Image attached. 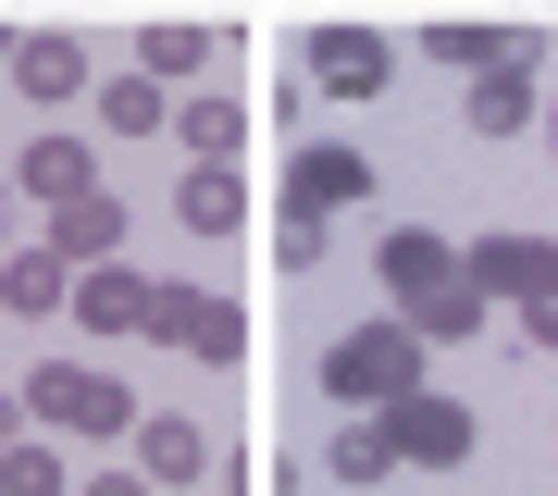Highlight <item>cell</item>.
<instances>
[{
	"label": "cell",
	"instance_id": "obj_11",
	"mask_svg": "<svg viewBox=\"0 0 558 496\" xmlns=\"http://www.w3.org/2000/svg\"><path fill=\"white\" fill-rule=\"evenodd\" d=\"M174 211H186V223H199V237H223V223H236V211H248V198H236V174H199V186H186V198H174Z\"/></svg>",
	"mask_w": 558,
	"mask_h": 496
},
{
	"label": "cell",
	"instance_id": "obj_13",
	"mask_svg": "<svg viewBox=\"0 0 558 496\" xmlns=\"http://www.w3.org/2000/svg\"><path fill=\"white\" fill-rule=\"evenodd\" d=\"M385 447H398L385 422H348V435H336V472H348V484H373V472H385Z\"/></svg>",
	"mask_w": 558,
	"mask_h": 496
},
{
	"label": "cell",
	"instance_id": "obj_16",
	"mask_svg": "<svg viewBox=\"0 0 558 496\" xmlns=\"http://www.w3.org/2000/svg\"><path fill=\"white\" fill-rule=\"evenodd\" d=\"M534 336H558V261L534 274Z\"/></svg>",
	"mask_w": 558,
	"mask_h": 496
},
{
	"label": "cell",
	"instance_id": "obj_8",
	"mask_svg": "<svg viewBox=\"0 0 558 496\" xmlns=\"http://www.w3.org/2000/svg\"><path fill=\"white\" fill-rule=\"evenodd\" d=\"M149 472H161V484H199V472H211V435H186V422H149Z\"/></svg>",
	"mask_w": 558,
	"mask_h": 496
},
{
	"label": "cell",
	"instance_id": "obj_17",
	"mask_svg": "<svg viewBox=\"0 0 558 496\" xmlns=\"http://www.w3.org/2000/svg\"><path fill=\"white\" fill-rule=\"evenodd\" d=\"M546 149H558V99H546Z\"/></svg>",
	"mask_w": 558,
	"mask_h": 496
},
{
	"label": "cell",
	"instance_id": "obj_14",
	"mask_svg": "<svg viewBox=\"0 0 558 496\" xmlns=\"http://www.w3.org/2000/svg\"><path fill=\"white\" fill-rule=\"evenodd\" d=\"M100 112L124 124V137H149V124H161V87H149V75H124V87H100Z\"/></svg>",
	"mask_w": 558,
	"mask_h": 496
},
{
	"label": "cell",
	"instance_id": "obj_4",
	"mask_svg": "<svg viewBox=\"0 0 558 496\" xmlns=\"http://www.w3.org/2000/svg\"><path fill=\"white\" fill-rule=\"evenodd\" d=\"M13 75L38 87V99H75V87H87V50H75V38H25V50H13Z\"/></svg>",
	"mask_w": 558,
	"mask_h": 496
},
{
	"label": "cell",
	"instance_id": "obj_1",
	"mask_svg": "<svg viewBox=\"0 0 558 496\" xmlns=\"http://www.w3.org/2000/svg\"><path fill=\"white\" fill-rule=\"evenodd\" d=\"M25 410L62 422V435H112V422H124V385H112V373H87V360H50V373L25 385Z\"/></svg>",
	"mask_w": 558,
	"mask_h": 496
},
{
	"label": "cell",
	"instance_id": "obj_3",
	"mask_svg": "<svg viewBox=\"0 0 558 496\" xmlns=\"http://www.w3.org/2000/svg\"><path fill=\"white\" fill-rule=\"evenodd\" d=\"M385 274H398V286H422V323H435V336H447V323H472V298H447V249L398 237V249H385Z\"/></svg>",
	"mask_w": 558,
	"mask_h": 496
},
{
	"label": "cell",
	"instance_id": "obj_7",
	"mask_svg": "<svg viewBox=\"0 0 558 496\" xmlns=\"http://www.w3.org/2000/svg\"><path fill=\"white\" fill-rule=\"evenodd\" d=\"M0 298H13L25 323H38V311H62V261H38V249H25V261H0Z\"/></svg>",
	"mask_w": 558,
	"mask_h": 496
},
{
	"label": "cell",
	"instance_id": "obj_5",
	"mask_svg": "<svg viewBox=\"0 0 558 496\" xmlns=\"http://www.w3.org/2000/svg\"><path fill=\"white\" fill-rule=\"evenodd\" d=\"M311 62H323V87H385V38H360V25H336Z\"/></svg>",
	"mask_w": 558,
	"mask_h": 496
},
{
	"label": "cell",
	"instance_id": "obj_6",
	"mask_svg": "<svg viewBox=\"0 0 558 496\" xmlns=\"http://www.w3.org/2000/svg\"><path fill=\"white\" fill-rule=\"evenodd\" d=\"M25 186H38V198H87L100 174H87V149H75V137H38V149H25Z\"/></svg>",
	"mask_w": 558,
	"mask_h": 496
},
{
	"label": "cell",
	"instance_id": "obj_12",
	"mask_svg": "<svg viewBox=\"0 0 558 496\" xmlns=\"http://www.w3.org/2000/svg\"><path fill=\"white\" fill-rule=\"evenodd\" d=\"M87 323H149V286L137 274H87Z\"/></svg>",
	"mask_w": 558,
	"mask_h": 496
},
{
	"label": "cell",
	"instance_id": "obj_2",
	"mask_svg": "<svg viewBox=\"0 0 558 496\" xmlns=\"http://www.w3.org/2000/svg\"><path fill=\"white\" fill-rule=\"evenodd\" d=\"M336 397L398 410V397H410V336H348V348H336Z\"/></svg>",
	"mask_w": 558,
	"mask_h": 496
},
{
	"label": "cell",
	"instance_id": "obj_15",
	"mask_svg": "<svg viewBox=\"0 0 558 496\" xmlns=\"http://www.w3.org/2000/svg\"><path fill=\"white\" fill-rule=\"evenodd\" d=\"M472 124H484V137H497V124H521V62H497V75L472 87Z\"/></svg>",
	"mask_w": 558,
	"mask_h": 496
},
{
	"label": "cell",
	"instance_id": "obj_9",
	"mask_svg": "<svg viewBox=\"0 0 558 496\" xmlns=\"http://www.w3.org/2000/svg\"><path fill=\"white\" fill-rule=\"evenodd\" d=\"M336 198H360V161L348 149H311L299 161V211H336Z\"/></svg>",
	"mask_w": 558,
	"mask_h": 496
},
{
	"label": "cell",
	"instance_id": "obj_10",
	"mask_svg": "<svg viewBox=\"0 0 558 496\" xmlns=\"http://www.w3.org/2000/svg\"><path fill=\"white\" fill-rule=\"evenodd\" d=\"M50 211H62V249H112V186H87V198H50Z\"/></svg>",
	"mask_w": 558,
	"mask_h": 496
}]
</instances>
